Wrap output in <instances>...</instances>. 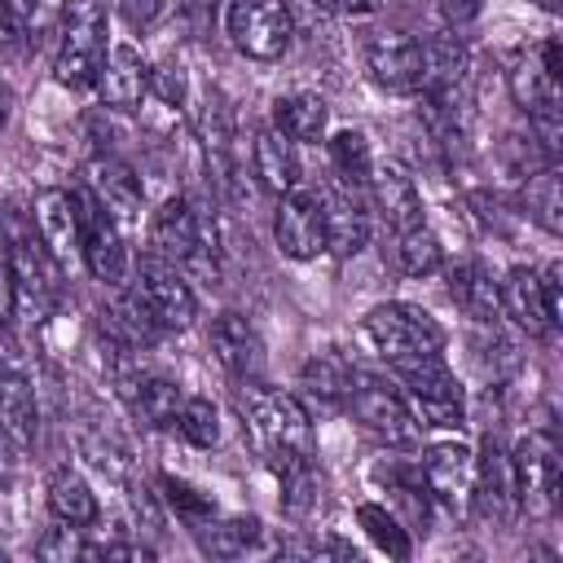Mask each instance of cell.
I'll return each instance as SVG.
<instances>
[{
    "mask_svg": "<svg viewBox=\"0 0 563 563\" xmlns=\"http://www.w3.org/2000/svg\"><path fill=\"white\" fill-rule=\"evenodd\" d=\"M330 123V106L317 92H290L273 101V128L290 141H321Z\"/></svg>",
    "mask_w": 563,
    "mask_h": 563,
    "instance_id": "28",
    "label": "cell"
},
{
    "mask_svg": "<svg viewBox=\"0 0 563 563\" xmlns=\"http://www.w3.org/2000/svg\"><path fill=\"white\" fill-rule=\"evenodd\" d=\"M532 4L545 9V13H559V9H563V0H532Z\"/></svg>",
    "mask_w": 563,
    "mask_h": 563,
    "instance_id": "52",
    "label": "cell"
},
{
    "mask_svg": "<svg viewBox=\"0 0 563 563\" xmlns=\"http://www.w3.org/2000/svg\"><path fill=\"white\" fill-rule=\"evenodd\" d=\"M70 194H75V207H79V260H84V268L101 286H119L128 277V246H123L119 224L106 216V207L92 198L88 185H79Z\"/></svg>",
    "mask_w": 563,
    "mask_h": 563,
    "instance_id": "9",
    "label": "cell"
},
{
    "mask_svg": "<svg viewBox=\"0 0 563 563\" xmlns=\"http://www.w3.org/2000/svg\"><path fill=\"white\" fill-rule=\"evenodd\" d=\"M299 378H303V387H308L312 396H321V400H347V391H352V383H356V369H352L339 352H312V356L303 361Z\"/></svg>",
    "mask_w": 563,
    "mask_h": 563,
    "instance_id": "34",
    "label": "cell"
},
{
    "mask_svg": "<svg viewBox=\"0 0 563 563\" xmlns=\"http://www.w3.org/2000/svg\"><path fill=\"white\" fill-rule=\"evenodd\" d=\"M31 220H35V238L57 255V264L70 251H79V207L70 189H40Z\"/></svg>",
    "mask_w": 563,
    "mask_h": 563,
    "instance_id": "24",
    "label": "cell"
},
{
    "mask_svg": "<svg viewBox=\"0 0 563 563\" xmlns=\"http://www.w3.org/2000/svg\"><path fill=\"white\" fill-rule=\"evenodd\" d=\"M356 523L365 528V537H369L383 554H391V559H409V537H405L400 519H396L387 506H378V501H361V506H356Z\"/></svg>",
    "mask_w": 563,
    "mask_h": 563,
    "instance_id": "37",
    "label": "cell"
},
{
    "mask_svg": "<svg viewBox=\"0 0 563 563\" xmlns=\"http://www.w3.org/2000/svg\"><path fill=\"white\" fill-rule=\"evenodd\" d=\"M497 303H501V312H506L519 330H528L532 339H545V334L559 325V317H554L550 303H545V290H541L537 268L515 264V268L497 282Z\"/></svg>",
    "mask_w": 563,
    "mask_h": 563,
    "instance_id": "19",
    "label": "cell"
},
{
    "mask_svg": "<svg viewBox=\"0 0 563 563\" xmlns=\"http://www.w3.org/2000/svg\"><path fill=\"white\" fill-rule=\"evenodd\" d=\"M4 119H9V92L0 88V128H4Z\"/></svg>",
    "mask_w": 563,
    "mask_h": 563,
    "instance_id": "53",
    "label": "cell"
},
{
    "mask_svg": "<svg viewBox=\"0 0 563 563\" xmlns=\"http://www.w3.org/2000/svg\"><path fill=\"white\" fill-rule=\"evenodd\" d=\"M273 238L282 255L290 260H317L325 251V216H321V194L312 189H286L273 211Z\"/></svg>",
    "mask_w": 563,
    "mask_h": 563,
    "instance_id": "12",
    "label": "cell"
},
{
    "mask_svg": "<svg viewBox=\"0 0 563 563\" xmlns=\"http://www.w3.org/2000/svg\"><path fill=\"white\" fill-rule=\"evenodd\" d=\"M501 163H506L515 176H523V180L537 176L541 167H559V163L541 150V141L532 136V128H528V132H506V136H501Z\"/></svg>",
    "mask_w": 563,
    "mask_h": 563,
    "instance_id": "39",
    "label": "cell"
},
{
    "mask_svg": "<svg viewBox=\"0 0 563 563\" xmlns=\"http://www.w3.org/2000/svg\"><path fill=\"white\" fill-rule=\"evenodd\" d=\"M145 92H154L163 106H180L185 101V92H189V79H185V70H180V62H158V66H150V75H145Z\"/></svg>",
    "mask_w": 563,
    "mask_h": 563,
    "instance_id": "42",
    "label": "cell"
},
{
    "mask_svg": "<svg viewBox=\"0 0 563 563\" xmlns=\"http://www.w3.org/2000/svg\"><path fill=\"white\" fill-rule=\"evenodd\" d=\"M207 343L216 352V361L238 378V383H251L260 378L264 369V343L255 334V325L242 317V312H220L207 330Z\"/></svg>",
    "mask_w": 563,
    "mask_h": 563,
    "instance_id": "20",
    "label": "cell"
},
{
    "mask_svg": "<svg viewBox=\"0 0 563 563\" xmlns=\"http://www.w3.org/2000/svg\"><path fill=\"white\" fill-rule=\"evenodd\" d=\"M18 475V440L0 427V484H13Z\"/></svg>",
    "mask_w": 563,
    "mask_h": 563,
    "instance_id": "50",
    "label": "cell"
},
{
    "mask_svg": "<svg viewBox=\"0 0 563 563\" xmlns=\"http://www.w3.org/2000/svg\"><path fill=\"white\" fill-rule=\"evenodd\" d=\"M180 13L189 18V31H194V35H202V31H207V22L216 18V4H211V0H180Z\"/></svg>",
    "mask_w": 563,
    "mask_h": 563,
    "instance_id": "47",
    "label": "cell"
},
{
    "mask_svg": "<svg viewBox=\"0 0 563 563\" xmlns=\"http://www.w3.org/2000/svg\"><path fill=\"white\" fill-rule=\"evenodd\" d=\"M537 62H541V70H545L550 79H559V84H563V57H559V40H554V35L537 48Z\"/></svg>",
    "mask_w": 563,
    "mask_h": 563,
    "instance_id": "51",
    "label": "cell"
},
{
    "mask_svg": "<svg viewBox=\"0 0 563 563\" xmlns=\"http://www.w3.org/2000/svg\"><path fill=\"white\" fill-rule=\"evenodd\" d=\"M194 449H211L216 440H220V418H216V405L207 400V396H185V405H180V413H176V422H172Z\"/></svg>",
    "mask_w": 563,
    "mask_h": 563,
    "instance_id": "38",
    "label": "cell"
},
{
    "mask_svg": "<svg viewBox=\"0 0 563 563\" xmlns=\"http://www.w3.org/2000/svg\"><path fill=\"white\" fill-rule=\"evenodd\" d=\"M282 554H299V559H356V550L347 541L334 537H295L282 545Z\"/></svg>",
    "mask_w": 563,
    "mask_h": 563,
    "instance_id": "43",
    "label": "cell"
},
{
    "mask_svg": "<svg viewBox=\"0 0 563 563\" xmlns=\"http://www.w3.org/2000/svg\"><path fill=\"white\" fill-rule=\"evenodd\" d=\"M251 167H255V180L264 194L282 198L286 189H295L299 180V158H295V141L282 136L277 128H264L255 132V145H251Z\"/></svg>",
    "mask_w": 563,
    "mask_h": 563,
    "instance_id": "26",
    "label": "cell"
},
{
    "mask_svg": "<svg viewBox=\"0 0 563 563\" xmlns=\"http://www.w3.org/2000/svg\"><path fill=\"white\" fill-rule=\"evenodd\" d=\"M418 53H422V84H418V92L440 97V92H457L462 88V79L471 70V53H466L462 35H453V31L427 35V40H418Z\"/></svg>",
    "mask_w": 563,
    "mask_h": 563,
    "instance_id": "22",
    "label": "cell"
},
{
    "mask_svg": "<svg viewBox=\"0 0 563 563\" xmlns=\"http://www.w3.org/2000/svg\"><path fill=\"white\" fill-rule=\"evenodd\" d=\"M224 26L233 48L251 62H277L295 35V18L286 0H229Z\"/></svg>",
    "mask_w": 563,
    "mask_h": 563,
    "instance_id": "8",
    "label": "cell"
},
{
    "mask_svg": "<svg viewBox=\"0 0 563 563\" xmlns=\"http://www.w3.org/2000/svg\"><path fill=\"white\" fill-rule=\"evenodd\" d=\"M132 290L145 299V308L154 312V321H158L163 330H185V325H194V317H198L194 286L185 282V273H180L172 260H163V255H154V251L136 260V282H132Z\"/></svg>",
    "mask_w": 563,
    "mask_h": 563,
    "instance_id": "10",
    "label": "cell"
},
{
    "mask_svg": "<svg viewBox=\"0 0 563 563\" xmlns=\"http://www.w3.org/2000/svg\"><path fill=\"white\" fill-rule=\"evenodd\" d=\"M471 501L484 519L510 523L519 515V488H515V466L510 453L488 435L484 449L475 453V479H471Z\"/></svg>",
    "mask_w": 563,
    "mask_h": 563,
    "instance_id": "14",
    "label": "cell"
},
{
    "mask_svg": "<svg viewBox=\"0 0 563 563\" xmlns=\"http://www.w3.org/2000/svg\"><path fill=\"white\" fill-rule=\"evenodd\" d=\"M523 207H528V216H532L545 233H559V229H563V185H559V167H541L537 176H528V185H523Z\"/></svg>",
    "mask_w": 563,
    "mask_h": 563,
    "instance_id": "36",
    "label": "cell"
},
{
    "mask_svg": "<svg viewBox=\"0 0 563 563\" xmlns=\"http://www.w3.org/2000/svg\"><path fill=\"white\" fill-rule=\"evenodd\" d=\"M88 189H92V198L106 207V216H110L119 229L132 224V220H141L145 189H141V176H136L123 158L97 154V158L88 163Z\"/></svg>",
    "mask_w": 563,
    "mask_h": 563,
    "instance_id": "16",
    "label": "cell"
},
{
    "mask_svg": "<svg viewBox=\"0 0 563 563\" xmlns=\"http://www.w3.org/2000/svg\"><path fill=\"white\" fill-rule=\"evenodd\" d=\"M510 466H515V488H519V510L528 515H550L554 501H559V449L545 431H528L515 453H510Z\"/></svg>",
    "mask_w": 563,
    "mask_h": 563,
    "instance_id": "11",
    "label": "cell"
},
{
    "mask_svg": "<svg viewBox=\"0 0 563 563\" xmlns=\"http://www.w3.org/2000/svg\"><path fill=\"white\" fill-rule=\"evenodd\" d=\"M391 374L405 387V400L413 409V418L422 427H462V387L453 378V369L444 365L440 352L427 356H409V361H391Z\"/></svg>",
    "mask_w": 563,
    "mask_h": 563,
    "instance_id": "4",
    "label": "cell"
},
{
    "mask_svg": "<svg viewBox=\"0 0 563 563\" xmlns=\"http://www.w3.org/2000/svg\"><path fill=\"white\" fill-rule=\"evenodd\" d=\"M440 18L453 35H462L475 18H479V0H440Z\"/></svg>",
    "mask_w": 563,
    "mask_h": 563,
    "instance_id": "46",
    "label": "cell"
},
{
    "mask_svg": "<svg viewBox=\"0 0 563 563\" xmlns=\"http://www.w3.org/2000/svg\"><path fill=\"white\" fill-rule=\"evenodd\" d=\"M13 317V268H9V255H0V334Z\"/></svg>",
    "mask_w": 563,
    "mask_h": 563,
    "instance_id": "49",
    "label": "cell"
},
{
    "mask_svg": "<svg viewBox=\"0 0 563 563\" xmlns=\"http://www.w3.org/2000/svg\"><path fill=\"white\" fill-rule=\"evenodd\" d=\"M154 255L172 260L180 273L216 277V224L189 198H167L150 220Z\"/></svg>",
    "mask_w": 563,
    "mask_h": 563,
    "instance_id": "2",
    "label": "cell"
},
{
    "mask_svg": "<svg viewBox=\"0 0 563 563\" xmlns=\"http://www.w3.org/2000/svg\"><path fill=\"white\" fill-rule=\"evenodd\" d=\"M26 44V31H22V18L9 0H0V53H22Z\"/></svg>",
    "mask_w": 563,
    "mask_h": 563,
    "instance_id": "45",
    "label": "cell"
},
{
    "mask_svg": "<svg viewBox=\"0 0 563 563\" xmlns=\"http://www.w3.org/2000/svg\"><path fill=\"white\" fill-rule=\"evenodd\" d=\"M35 554L48 559V563H70V559H92V545L84 541V528L57 519V528H48V532L35 541Z\"/></svg>",
    "mask_w": 563,
    "mask_h": 563,
    "instance_id": "40",
    "label": "cell"
},
{
    "mask_svg": "<svg viewBox=\"0 0 563 563\" xmlns=\"http://www.w3.org/2000/svg\"><path fill=\"white\" fill-rule=\"evenodd\" d=\"M369 202L378 211V220L391 229V233H405V229H418L422 224V198H418V185L405 167L396 163H383V167H369Z\"/></svg>",
    "mask_w": 563,
    "mask_h": 563,
    "instance_id": "18",
    "label": "cell"
},
{
    "mask_svg": "<svg viewBox=\"0 0 563 563\" xmlns=\"http://www.w3.org/2000/svg\"><path fill=\"white\" fill-rule=\"evenodd\" d=\"M48 510H53V519L75 523V528L97 523V497H92L88 479L79 471H70V466H57L48 475Z\"/></svg>",
    "mask_w": 563,
    "mask_h": 563,
    "instance_id": "30",
    "label": "cell"
},
{
    "mask_svg": "<svg viewBox=\"0 0 563 563\" xmlns=\"http://www.w3.org/2000/svg\"><path fill=\"white\" fill-rule=\"evenodd\" d=\"M163 501L189 523V528H198L202 519H211L216 515V506H211V497H202L198 488H189L185 479H172V475H163Z\"/></svg>",
    "mask_w": 563,
    "mask_h": 563,
    "instance_id": "41",
    "label": "cell"
},
{
    "mask_svg": "<svg viewBox=\"0 0 563 563\" xmlns=\"http://www.w3.org/2000/svg\"><path fill=\"white\" fill-rule=\"evenodd\" d=\"M106 321H110V334H114V343L119 347H150L154 339H158V321H154V312L145 308V299L128 286V290H119L114 295V303H110V312H101Z\"/></svg>",
    "mask_w": 563,
    "mask_h": 563,
    "instance_id": "29",
    "label": "cell"
},
{
    "mask_svg": "<svg viewBox=\"0 0 563 563\" xmlns=\"http://www.w3.org/2000/svg\"><path fill=\"white\" fill-rule=\"evenodd\" d=\"M321 13H339V18H356V13H374L378 0H312Z\"/></svg>",
    "mask_w": 563,
    "mask_h": 563,
    "instance_id": "48",
    "label": "cell"
},
{
    "mask_svg": "<svg viewBox=\"0 0 563 563\" xmlns=\"http://www.w3.org/2000/svg\"><path fill=\"white\" fill-rule=\"evenodd\" d=\"M343 405H347V413H352L378 444H387V449H413L418 435H422V422L413 418L405 391H396V387H387V383H378V378H361V374H356V383H352V391H347Z\"/></svg>",
    "mask_w": 563,
    "mask_h": 563,
    "instance_id": "7",
    "label": "cell"
},
{
    "mask_svg": "<svg viewBox=\"0 0 563 563\" xmlns=\"http://www.w3.org/2000/svg\"><path fill=\"white\" fill-rule=\"evenodd\" d=\"M365 70L387 92H418V84H422L418 40L405 31H369L365 35Z\"/></svg>",
    "mask_w": 563,
    "mask_h": 563,
    "instance_id": "13",
    "label": "cell"
},
{
    "mask_svg": "<svg viewBox=\"0 0 563 563\" xmlns=\"http://www.w3.org/2000/svg\"><path fill=\"white\" fill-rule=\"evenodd\" d=\"M391 264H396V273H400V277H431V273L444 264L440 238H435L427 224L396 233V246H391Z\"/></svg>",
    "mask_w": 563,
    "mask_h": 563,
    "instance_id": "33",
    "label": "cell"
},
{
    "mask_svg": "<svg viewBox=\"0 0 563 563\" xmlns=\"http://www.w3.org/2000/svg\"><path fill=\"white\" fill-rule=\"evenodd\" d=\"M167 13V0H119V18L132 26V31H154Z\"/></svg>",
    "mask_w": 563,
    "mask_h": 563,
    "instance_id": "44",
    "label": "cell"
},
{
    "mask_svg": "<svg viewBox=\"0 0 563 563\" xmlns=\"http://www.w3.org/2000/svg\"><path fill=\"white\" fill-rule=\"evenodd\" d=\"M123 396H128L132 413H136L145 427H172L176 413H180V405H185L180 383H172V378H163V374H136V378L123 387Z\"/></svg>",
    "mask_w": 563,
    "mask_h": 563,
    "instance_id": "27",
    "label": "cell"
},
{
    "mask_svg": "<svg viewBox=\"0 0 563 563\" xmlns=\"http://www.w3.org/2000/svg\"><path fill=\"white\" fill-rule=\"evenodd\" d=\"M198 141H202L211 180H216L220 189H229V185H233V172H238V163H233V110H229V101H224L216 88H211L207 101H202Z\"/></svg>",
    "mask_w": 563,
    "mask_h": 563,
    "instance_id": "23",
    "label": "cell"
},
{
    "mask_svg": "<svg viewBox=\"0 0 563 563\" xmlns=\"http://www.w3.org/2000/svg\"><path fill=\"white\" fill-rule=\"evenodd\" d=\"M321 216H325V251L334 260H352V255L365 251V242H369V211H365V202L356 198L352 185L339 180L334 189H325L321 194Z\"/></svg>",
    "mask_w": 563,
    "mask_h": 563,
    "instance_id": "17",
    "label": "cell"
},
{
    "mask_svg": "<svg viewBox=\"0 0 563 563\" xmlns=\"http://www.w3.org/2000/svg\"><path fill=\"white\" fill-rule=\"evenodd\" d=\"M106 57V9L101 0H70L62 18V40L53 57V79L62 88H88Z\"/></svg>",
    "mask_w": 563,
    "mask_h": 563,
    "instance_id": "5",
    "label": "cell"
},
{
    "mask_svg": "<svg viewBox=\"0 0 563 563\" xmlns=\"http://www.w3.org/2000/svg\"><path fill=\"white\" fill-rule=\"evenodd\" d=\"M510 97L528 119L550 114V110H559V79H550L537 57H519L510 70Z\"/></svg>",
    "mask_w": 563,
    "mask_h": 563,
    "instance_id": "32",
    "label": "cell"
},
{
    "mask_svg": "<svg viewBox=\"0 0 563 563\" xmlns=\"http://www.w3.org/2000/svg\"><path fill=\"white\" fill-rule=\"evenodd\" d=\"M9 268H13V312L44 321L62 299V264L57 255L31 233H18L9 242Z\"/></svg>",
    "mask_w": 563,
    "mask_h": 563,
    "instance_id": "6",
    "label": "cell"
},
{
    "mask_svg": "<svg viewBox=\"0 0 563 563\" xmlns=\"http://www.w3.org/2000/svg\"><path fill=\"white\" fill-rule=\"evenodd\" d=\"M145 75H150V66H145V57H141V48L136 44H110V53L101 57V70H97V92H101V106H110V110H136L141 106V97H145Z\"/></svg>",
    "mask_w": 563,
    "mask_h": 563,
    "instance_id": "21",
    "label": "cell"
},
{
    "mask_svg": "<svg viewBox=\"0 0 563 563\" xmlns=\"http://www.w3.org/2000/svg\"><path fill=\"white\" fill-rule=\"evenodd\" d=\"M361 339L391 365V361H409V356H427V352H444V330L440 321L418 308V303H374L361 321Z\"/></svg>",
    "mask_w": 563,
    "mask_h": 563,
    "instance_id": "3",
    "label": "cell"
},
{
    "mask_svg": "<svg viewBox=\"0 0 563 563\" xmlns=\"http://www.w3.org/2000/svg\"><path fill=\"white\" fill-rule=\"evenodd\" d=\"M444 282H449V299L475 321V325H493L501 317V303H497V282L493 273L479 264V260H457L444 268Z\"/></svg>",
    "mask_w": 563,
    "mask_h": 563,
    "instance_id": "25",
    "label": "cell"
},
{
    "mask_svg": "<svg viewBox=\"0 0 563 563\" xmlns=\"http://www.w3.org/2000/svg\"><path fill=\"white\" fill-rule=\"evenodd\" d=\"M242 422L251 431V444L273 471H286L312 457V422L290 391L260 387L255 378L242 383Z\"/></svg>",
    "mask_w": 563,
    "mask_h": 563,
    "instance_id": "1",
    "label": "cell"
},
{
    "mask_svg": "<svg viewBox=\"0 0 563 563\" xmlns=\"http://www.w3.org/2000/svg\"><path fill=\"white\" fill-rule=\"evenodd\" d=\"M418 475L427 493L444 506H466L471 501V479H475V453L462 440H440L418 457Z\"/></svg>",
    "mask_w": 563,
    "mask_h": 563,
    "instance_id": "15",
    "label": "cell"
},
{
    "mask_svg": "<svg viewBox=\"0 0 563 563\" xmlns=\"http://www.w3.org/2000/svg\"><path fill=\"white\" fill-rule=\"evenodd\" d=\"M260 519H251V515H233V519H202L198 528H194V537H198V550L202 554H211V559H238V554H246L255 541H260Z\"/></svg>",
    "mask_w": 563,
    "mask_h": 563,
    "instance_id": "31",
    "label": "cell"
},
{
    "mask_svg": "<svg viewBox=\"0 0 563 563\" xmlns=\"http://www.w3.org/2000/svg\"><path fill=\"white\" fill-rule=\"evenodd\" d=\"M330 167H334V176L343 180V185H365L369 180V167H374V154H369V141H365V132L361 128H339L330 141Z\"/></svg>",
    "mask_w": 563,
    "mask_h": 563,
    "instance_id": "35",
    "label": "cell"
}]
</instances>
